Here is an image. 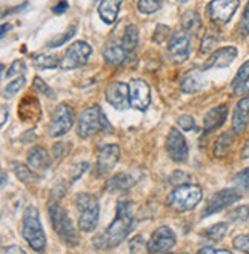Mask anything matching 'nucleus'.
Here are the masks:
<instances>
[{
	"label": "nucleus",
	"mask_w": 249,
	"mask_h": 254,
	"mask_svg": "<svg viewBox=\"0 0 249 254\" xmlns=\"http://www.w3.org/2000/svg\"><path fill=\"white\" fill-rule=\"evenodd\" d=\"M76 25H72L68 31H65L63 34H60L58 37H54L50 43H48V48H58V47H62L63 43H66V42H69L72 37H74V34H76Z\"/></svg>",
	"instance_id": "nucleus-36"
},
{
	"label": "nucleus",
	"mask_w": 249,
	"mask_h": 254,
	"mask_svg": "<svg viewBox=\"0 0 249 254\" xmlns=\"http://www.w3.org/2000/svg\"><path fill=\"white\" fill-rule=\"evenodd\" d=\"M232 245L236 250L249 254V234H240L232 241Z\"/></svg>",
	"instance_id": "nucleus-40"
},
{
	"label": "nucleus",
	"mask_w": 249,
	"mask_h": 254,
	"mask_svg": "<svg viewBox=\"0 0 249 254\" xmlns=\"http://www.w3.org/2000/svg\"><path fill=\"white\" fill-rule=\"evenodd\" d=\"M50 219H51L54 231L66 245L76 247L79 244L77 230L72 225V220L66 214L63 206H60L58 203H50Z\"/></svg>",
	"instance_id": "nucleus-6"
},
{
	"label": "nucleus",
	"mask_w": 249,
	"mask_h": 254,
	"mask_svg": "<svg viewBox=\"0 0 249 254\" xmlns=\"http://www.w3.org/2000/svg\"><path fill=\"white\" fill-rule=\"evenodd\" d=\"M197 254H234V253L228 250H217L212 247H201Z\"/></svg>",
	"instance_id": "nucleus-48"
},
{
	"label": "nucleus",
	"mask_w": 249,
	"mask_h": 254,
	"mask_svg": "<svg viewBox=\"0 0 249 254\" xmlns=\"http://www.w3.org/2000/svg\"><path fill=\"white\" fill-rule=\"evenodd\" d=\"M175 245V234L169 227H160L157 228L149 242H148V251L149 254H160L171 250Z\"/></svg>",
	"instance_id": "nucleus-16"
},
{
	"label": "nucleus",
	"mask_w": 249,
	"mask_h": 254,
	"mask_svg": "<svg viewBox=\"0 0 249 254\" xmlns=\"http://www.w3.org/2000/svg\"><path fill=\"white\" fill-rule=\"evenodd\" d=\"M177 124L179 127L183 129V131H193L196 128V121H194V117L193 116H189V114H183L177 119Z\"/></svg>",
	"instance_id": "nucleus-43"
},
{
	"label": "nucleus",
	"mask_w": 249,
	"mask_h": 254,
	"mask_svg": "<svg viewBox=\"0 0 249 254\" xmlns=\"http://www.w3.org/2000/svg\"><path fill=\"white\" fill-rule=\"evenodd\" d=\"M166 151L169 157L177 163H183L188 160V151H189L188 143H186V139L183 137V134L177 128H171L168 134Z\"/></svg>",
	"instance_id": "nucleus-14"
},
{
	"label": "nucleus",
	"mask_w": 249,
	"mask_h": 254,
	"mask_svg": "<svg viewBox=\"0 0 249 254\" xmlns=\"http://www.w3.org/2000/svg\"><path fill=\"white\" fill-rule=\"evenodd\" d=\"M228 219L231 222H236V223H242L246 222L249 219V206L248 205H240L237 208H234L232 211H229Z\"/></svg>",
	"instance_id": "nucleus-35"
},
{
	"label": "nucleus",
	"mask_w": 249,
	"mask_h": 254,
	"mask_svg": "<svg viewBox=\"0 0 249 254\" xmlns=\"http://www.w3.org/2000/svg\"><path fill=\"white\" fill-rule=\"evenodd\" d=\"M182 26H183V31H186V33H196V31H199L200 26H201L200 14L197 11H194V9H189V11L183 12Z\"/></svg>",
	"instance_id": "nucleus-29"
},
{
	"label": "nucleus",
	"mask_w": 249,
	"mask_h": 254,
	"mask_svg": "<svg viewBox=\"0 0 249 254\" xmlns=\"http://www.w3.org/2000/svg\"><path fill=\"white\" fill-rule=\"evenodd\" d=\"M28 165L33 170H48L51 167V156L43 146H33L28 151Z\"/></svg>",
	"instance_id": "nucleus-22"
},
{
	"label": "nucleus",
	"mask_w": 249,
	"mask_h": 254,
	"mask_svg": "<svg viewBox=\"0 0 249 254\" xmlns=\"http://www.w3.org/2000/svg\"><path fill=\"white\" fill-rule=\"evenodd\" d=\"M239 5L240 0H211L208 11L215 23H228L239 9Z\"/></svg>",
	"instance_id": "nucleus-13"
},
{
	"label": "nucleus",
	"mask_w": 249,
	"mask_h": 254,
	"mask_svg": "<svg viewBox=\"0 0 249 254\" xmlns=\"http://www.w3.org/2000/svg\"><path fill=\"white\" fill-rule=\"evenodd\" d=\"M19 119L25 124H37L42 119V108L40 103L34 96H25L19 103Z\"/></svg>",
	"instance_id": "nucleus-17"
},
{
	"label": "nucleus",
	"mask_w": 249,
	"mask_h": 254,
	"mask_svg": "<svg viewBox=\"0 0 249 254\" xmlns=\"http://www.w3.org/2000/svg\"><path fill=\"white\" fill-rule=\"evenodd\" d=\"M33 86H34L36 91H39L40 94H45V96L50 97V99H54V97H55V93L48 86V83H45V80H43L42 77H39V76L34 77Z\"/></svg>",
	"instance_id": "nucleus-37"
},
{
	"label": "nucleus",
	"mask_w": 249,
	"mask_h": 254,
	"mask_svg": "<svg viewBox=\"0 0 249 254\" xmlns=\"http://www.w3.org/2000/svg\"><path fill=\"white\" fill-rule=\"evenodd\" d=\"M68 8H69V5H68L66 0H60V2H58V3L52 8V12H55V14H63Z\"/></svg>",
	"instance_id": "nucleus-49"
},
{
	"label": "nucleus",
	"mask_w": 249,
	"mask_h": 254,
	"mask_svg": "<svg viewBox=\"0 0 249 254\" xmlns=\"http://www.w3.org/2000/svg\"><path fill=\"white\" fill-rule=\"evenodd\" d=\"M248 121H249V96L243 97L236 105V108H234V113H232L234 132L236 134L243 132L248 125Z\"/></svg>",
	"instance_id": "nucleus-21"
},
{
	"label": "nucleus",
	"mask_w": 249,
	"mask_h": 254,
	"mask_svg": "<svg viewBox=\"0 0 249 254\" xmlns=\"http://www.w3.org/2000/svg\"><path fill=\"white\" fill-rule=\"evenodd\" d=\"M6 116H8V110L6 107H2V125H5L6 122Z\"/></svg>",
	"instance_id": "nucleus-55"
},
{
	"label": "nucleus",
	"mask_w": 249,
	"mask_h": 254,
	"mask_svg": "<svg viewBox=\"0 0 249 254\" xmlns=\"http://www.w3.org/2000/svg\"><path fill=\"white\" fill-rule=\"evenodd\" d=\"M88 168H90V163H88V162L76 163V165L72 167V170H71V181H72V182L79 181V179L86 173V170H88Z\"/></svg>",
	"instance_id": "nucleus-42"
},
{
	"label": "nucleus",
	"mask_w": 249,
	"mask_h": 254,
	"mask_svg": "<svg viewBox=\"0 0 249 254\" xmlns=\"http://www.w3.org/2000/svg\"><path fill=\"white\" fill-rule=\"evenodd\" d=\"M91 54H93L91 45L83 40H77L69 45V48L66 50L62 62H60V68L65 71H69V69L85 66L88 64V61H90Z\"/></svg>",
	"instance_id": "nucleus-8"
},
{
	"label": "nucleus",
	"mask_w": 249,
	"mask_h": 254,
	"mask_svg": "<svg viewBox=\"0 0 249 254\" xmlns=\"http://www.w3.org/2000/svg\"><path fill=\"white\" fill-rule=\"evenodd\" d=\"M217 37L215 36H211V34H208V36H204L203 37V40H201V47H200V53L201 54H208L209 51H212L215 47H217Z\"/></svg>",
	"instance_id": "nucleus-41"
},
{
	"label": "nucleus",
	"mask_w": 249,
	"mask_h": 254,
	"mask_svg": "<svg viewBox=\"0 0 249 254\" xmlns=\"http://www.w3.org/2000/svg\"><path fill=\"white\" fill-rule=\"evenodd\" d=\"M3 254H26V251H23L20 247L17 245H11V247H6L3 250Z\"/></svg>",
	"instance_id": "nucleus-50"
},
{
	"label": "nucleus",
	"mask_w": 249,
	"mask_h": 254,
	"mask_svg": "<svg viewBox=\"0 0 249 254\" xmlns=\"http://www.w3.org/2000/svg\"><path fill=\"white\" fill-rule=\"evenodd\" d=\"M76 121V113L74 108L68 103H60L57 105V108L54 110L52 116H51V122L48 127L50 136L51 137H62L72 128Z\"/></svg>",
	"instance_id": "nucleus-7"
},
{
	"label": "nucleus",
	"mask_w": 249,
	"mask_h": 254,
	"mask_svg": "<svg viewBox=\"0 0 249 254\" xmlns=\"http://www.w3.org/2000/svg\"><path fill=\"white\" fill-rule=\"evenodd\" d=\"M22 236L36 253L42 254L45 253L47 248V234L45 230L42 227L40 222V214L39 210L34 205H29L25 208L23 211V219H22Z\"/></svg>",
	"instance_id": "nucleus-2"
},
{
	"label": "nucleus",
	"mask_w": 249,
	"mask_h": 254,
	"mask_svg": "<svg viewBox=\"0 0 249 254\" xmlns=\"http://www.w3.org/2000/svg\"><path fill=\"white\" fill-rule=\"evenodd\" d=\"M237 59V48L234 47H223L218 48L211 54V57L203 65V69H211V68H226Z\"/></svg>",
	"instance_id": "nucleus-18"
},
{
	"label": "nucleus",
	"mask_w": 249,
	"mask_h": 254,
	"mask_svg": "<svg viewBox=\"0 0 249 254\" xmlns=\"http://www.w3.org/2000/svg\"><path fill=\"white\" fill-rule=\"evenodd\" d=\"M163 6V0H139L137 3V9L142 14H154L155 11H158Z\"/></svg>",
	"instance_id": "nucleus-32"
},
{
	"label": "nucleus",
	"mask_w": 249,
	"mask_h": 254,
	"mask_svg": "<svg viewBox=\"0 0 249 254\" xmlns=\"http://www.w3.org/2000/svg\"><path fill=\"white\" fill-rule=\"evenodd\" d=\"M232 145H234V131H226L220 134V136L217 137V140L214 142L212 153L217 159H222L229 153Z\"/></svg>",
	"instance_id": "nucleus-26"
},
{
	"label": "nucleus",
	"mask_w": 249,
	"mask_h": 254,
	"mask_svg": "<svg viewBox=\"0 0 249 254\" xmlns=\"http://www.w3.org/2000/svg\"><path fill=\"white\" fill-rule=\"evenodd\" d=\"M129 102L131 107L139 110V111H146L151 105V88L148 82L143 79H133L129 82Z\"/></svg>",
	"instance_id": "nucleus-11"
},
{
	"label": "nucleus",
	"mask_w": 249,
	"mask_h": 254,
	"mask_svg": "<svg viewBox=\"0 0 249 254\" xmlns=\"http://www.w3.org/2000/svg\"><path fill=\"white\" fill-rule=\"evenodd\" d=\"M236 185L240 190H249V168H245L236 176Z\"/></svg>",
	"instance_id": "nucleus-45"
},
{
	"label": "nucleus",
	"mask_w": 249,
	"mask_h": 254,
	"mask_svg": "<svg viewBox=\"0 0 249 254\" xmlns=\"http://www.w3.org/2000/svg\"><path fill=\"white\" fill-rule=\"evenodd\" d=\"M9 29H11V25H6V23L2 25V37L6 34V31H9Z\"/></svg>",
	"instance_id": "nucleus-56"
},
{
	"label": "nucleus",
	"mask_w": 249,
	"mask_h": 254,
	"mask_svg": "<svg viewBox=\"0 0 249 254\" xmlns=\"http://www.w3.org/2000/svg\"><path fill=\"white\" fill-rule=\"evenodd\" d=\"M128 53L125 51V48L119 43H111L103 50V59L108 65L117 66V65H122L126 59H128Z\"/></svg>",
	"instance_id": "nucleus-25"
},
{
	"label": "nucleus",
	"mask_w": 249,
	"mask_h": 254,
	"mask_svg": "<svg viewBox=\"0 0 249 254\" xmlns=\"http://www.w3.org/2000/svg\"><path fill=\"white\" fill-rule=\"evenodd\" d=\"M228 223H225V222H220V223H215V225H212V227H209L208 230H204L203 231V234L206 236V237H209L211 241H222V239L226 236V233H228Z\"/></svg>",
	"instance_id": "nucleus-31"
},
{
	"label": "nucleus",
	"mask_w": 249,
	"mask_h": 254,
	"mask_svg": "<svg viewBox=\"0 0 249 254\" xmlns=\"http://www.w3.org/2000/svg\"><path fill=\"white\" fill-rule=\"evenodd\" d=\"M123 0H100L99 3V16L105 23L111 25L119 17Z\"/></svg>",
	"instance_id": "nucleus-23"
},
{
	"label": "nucleus",
	"mask_w": 249,
	"mask_h": 254,
	"mask_svg": "<svg viewBox=\"0 0 249 254\" xmlns=\"http://www.w3.org/2000/svg\"><path fill=\"white\" fill-rule=\"evenodd\" d=\"M169 36V28L165 26V25H158L157 29H155V33H154V40L157 43H163Z\"/></svg>",
	"instance_id": "nucleus-47"
},
{
	"label": "nucleus",
	"mask_w": 249,
	"mask_h": 254,
	"mask_svg": "<svg viewBox=\"0 0 249 254\" xmlns=\"http://www.w3.org/2000/svg\"><path fill=\"white\" fill-rule=\"evenodd\" d=\"M168 51L174 62L182 64L188 61L189 54H191V36H189V33L183 31V29L175 31L169 39Z\"/></svg>",
	"instance_id": "nucleus-10"
},
{
	"label": "nucleus",
	"mask_w": 249,
	"mask_h": 254,
	"mask_svg": "<svg viewBox=\"0 0 249 254\" xmlns=\"http://www.w3.org/2000/svg\"><path fill=\"white\" fill-rule=\"evenodd\" d=\"M25 85H26V79H25L23 76H20V77H17V79H14L12 82H9V83L5 86V89H3V99H11V97H14Z\"/></svg>",
	"instance_id": "nucleus-33"
},
{
	"label": "nucleus",
	"mask_w": 249,
	"mask_h": 254,
	"mask_svg": "<svg viewBox=\"0 0 249 254\" xmlns=\"http://www.w3.org/2000/svg\"><path fill=\"white\" fill-rule=\"evenodd\" d=\"M74 202L79 214V228L85 233L94 231L97 228L100 216V206L97 197L88 192H79Z\"/></svg>",
	"instance_id": "nucleus-4"
},
{
	"label": "nucleus",
	"mask_w": 249,
	"mask_h": 254,
	"mask_svg": "<svg viewBox=\"0 0 249 254\" xmlns=\"http://www.w3.org/2000/svg\"><path fill=\"white\" fill-rule=\"evenodd\" d=\"M129 253L131 254H149L148 251V244L145 242L142 234H137L131 239L129 242Z\"/></svg>",
	"instance_id": "nucleus-34"
},
{
	"label": "nucleus",
	"mask_w": 249,
	"mask_h": 254,
	"mask_svg": "<svg viewBox=\"0 0 249 254\" xmlns=\"http://www.w3.org/2000/svg\"><path fill=\"white\" fill-rule=\"evenodd\" d=\"M133 202L120 200L115 206V217L109 223V227L94 239L96 248H112L129 236L134 228V214H133Z\"/></svg>",
	"instance_id": "nucleus-1"
},
{
	"label": "nucleus",
	"mask_w": 249,
	"mask_h": 254,
	"mask_svg": "<svg viewBox=\"0 0 249 254\" xmlns=\"http://www.w3.org/2000/svg\"><path fill=\"white\" fill-rule=\"evenodd\" d=\"M60 59L52 54H36L33 57V64L39 69H54L57 66H60Z\"/></svg>",
	"instance_id": "nucleus-30"
},
{
	"label": "nucleus",
	"mask_w": 249,
	"mask_h": 254,
	"mask_svg": "<svg viewBox=\"0 0 249 254\" xmlns=\"http://www.w3.org/2000/svg\"><path fill=\"white\" fill-rule=\"evenodd\" d=\"M140 176L142 173H133V171H123V173H119L115 174L114 177L108 179L106 182V190L111 191V192H115V191H126L129 190L131 187H134L139 181H140Z\"/></svg>",
	"instance_id": "nucleus-19"
},
{
	"label": "nucleus",
	"mask_w": 249,
	"mask_h": 254,
	"mask_svg": "<svg viewBox=\"0 0 249 254\" xmlns=\"http://www.w3.org/2000/svg\"><path fill=\"white\" fill-rule=\"evenodd\" d=\"M189 181V174H186L185 171H174L169 177V182L172 185H186V182Z\"/></svg>",
	"instance_id": "nucleus-44"
},
{
	"label": "nucleus",
	"mask_w": 249,
	"mask_h": 254,
	"mask_svg": "<svg viewBox=\"0 0 249 254\" xmlns=\"http://www.w3.org/2000/svg\"><path fill=\"white\" fill-rule=\"evenodd\" d=\"M26 5H28V2H25V3H22V5H19V6H16V8H12V9H9V11H5V12H3V17L6 16V14H12V12L22 11L23 8H26Z\"/></svg>",
	"instance_id": "nucleus-53"
},
{
	"label": "nucleus",
	"mask_w": 249,
	"mask_h": 254,
	"mask_svg": "<svg viewBox=\"0 0 249 254\" xmlns=\"http://www.w3.org/2000/svg\"><path fill=\"white\" fill-rule=\"evenodd\" d=\"M25 71H26V65H25V62L22 61V59H17V61H14V62L11 64V66H9L8 72H6V77H14V76L20 77V74L23 76V72H25Z\"/></svg>",
	"instance_id": "nucleus-39"
},
{
	"label": "nucleus",
	"mask_w": 249,
	"mask_h": 254,
	"mask_svg": "<svg viewBox=\"0 0 249 254\" xmlns=\"http://www.w3.org/2000/svg\"><path fill=\"white\" fill-rule=\"evenodd\" d=\"M242 159H249V140L245 143V146L242 149Z\"/></svg>",
	"instance_id": "nucleus-54"
},
{
	"label": "nucleus",
	"mask_w": 249,
	"mask_h": 254,
	"mask_svg": "<svg viewBox=\"0 0 249 254\" xmlns=\"http://www.w3.org/2000/svg\"><path fill=\"white\" fill-rule=\"evenodd\" d=\"M248 80H249V61L245 62L240 66V69L237 71L236 77H234V80H232V88H236V86H239V85H242V83H245Z\"/></svg>",
	"instance_id": "nucleus-38"
},
{
	"label": "nucleus",
	"mask_w": 249,
	"mask_h": 254,
	"mask_svg": "<svg viewBox=\"0 0 249 254\" xmlns=\"http://www.w3.org/2000/svg\"><path fill=\"white\" fill-rule=\"evenodd\" d=\"M239 31L242 36L248 37L249 36V8L245 9L243 16L240 19V23H239Z\"/></svg>",
	"instance_id": "nucleus-46"
},
{
	"label": "nucleus",
	"mask_w": 249,
	"mask_h": 254,
	"mask_svg": "<svg viewBox=\"0 0 249 254\" xmlns=\"http://www.w3.org/2000/svg\"><path fill=\"white\" fill-rule=\"evenodd\" d=\"M234 93L236 94H249V80L234 88Z\"/></svg>",
	"instance_id": "nucleus-51"
},
{
	"label": "nucleus",
	"mask_w": 249,
	"mask_h": 254,
	"mask_svg": "<svg viewBox=\"0 0 249 254\" xmlns=\"http://www.w3.org/2000/svg\"><path fill=\"white\" fill-rule=\"evenodd\" d=\"M11 168H12L14 174L17 176V179H19L20 182L33 184V182H37L39 181V176L33 171L31 167L23 165V163H19V162H12L11 163Z\"/></svg>",
	"instance_id": "nucleus-27"
},
{
	"label": "nucleus",
	"mask_w": 249,
	"mask_h": 254,
	"mask_svg": "<svg viewBox=\"0 0 249 254\" xmlns=\"http://www.w3.org/2000/svg\"><path fill=\"white\" fill-rule=\"evenodd\" d=\"M228 119V107L225 103L217 105L212 110H209L203 119V128L206 132H211L217 128H220Z\"/></svg>",
	"instance_id": "nucleus-20"
},
{
	"label": "nucleus",
	"mask_w": 249,
	"mask_h": 254,
	"mask_svg": "<svg viewBox=\"0 0 249 254\" xmlns=\"http://www.w3.org/2000/svg\"><path fill=\"white\" fill-rule=\"evenodd\" d=\"M240 197H242V194L234 188H225V190L217 191L215 194H212V197L208 200L206 206H204V210L201 213V219H206L212 214H217L226 210L228 206H231L234 202H237Z\"/></svg>",
	"instance_id": "nucleus-9"
},
{
	"label": "nucleus",
	"mask_w": 249,
	"mask_h": 254,
	"mask_svg": "<svg viewBox=\"0 0 249 254\" xmlns=\"http://www.w3.org/2000/svg\"><path fill=\"white\" fill-rule=\"evenodd\" d=\"M180 88L183 93H199L204 88V80L201 77L200 69H189L180 80Z\"/></svg>",
	"instance_id": "nucleus-24"
},
{
	"label": "nucleus",
	"mask_w": 249,
	"mask_h": 254,
	"mask_svg": "<svg viewBox=\"0 0 249 254\" xmlns=\"http://www.w3.org/2000/svg\"><path fill=\"white\" fill-rule=\"evenodd\" d=\"M203 197L201 188L193 184L180 185L175 190H172L168 197H166V205L171 206L175 211H191L200 203Z\"/></svg>",
	"instance_id": "nucleus-5"
},
{
	"label": "nucleus",
	"mask_w": 249,
	"mask_h": 254,
	"mask_svg": "<svg viewBox=\"0 0 249 254\" xmlns=\"http://www.w3.org/2000/svg\"><path fill=\"white\" fill-rule=\"evenodd\" d=\"M120 45L125 48V51H126L128 54H129V53H133V51L137 48V45H139V29H137L136 25H129V26H126Z\"/></svg>",
	"instance_id": "nucleus-28"
},
{
	"label": "nucleus",
	"mask_w": 249,
	"mask_h": 254,
	"mask_svg": "<svg viewBox=\"0 0 249 254\" xmlns=\"http://www.w3.org/2000/svg\"><path fill=\"white\" fill-rule=\"evenodd\" d=\"M63 146H65L63 143H57V145H54V157H55V159H60V157L65 154V151L62 149Z\"/></svg>",
	"instance_id": "nucleus-52"
},
{
	"label": "nucleus",
	"mask_w": 249,
	"mask_h": 254,
	"mask_svg": "<svg viewBox=\"0 0 249 254\" xmlns=\"http://www.w3.org/2000/svg\"><path fill=\"white\" fill-rule=\"evenodd\" d=\"M105 99L109 105L119 111L128 110L131 107L129 102V85L123 82H112L105 89Z\"/></svg>",
	"instance_id": "nucleus-12"
},
{
	"label": "nucleus",
	"mask_w": 249,
	"mask_h": 254,
	"mask_svg": "<svg viewBox=\"0 0 249 254\" xmlns=\"http://www.w3.org/2000/svg\"><path fill=\"white\" fill-rule=\"evenodd\" d=\"M166 254H172V253H166Z\"/></svg>",
	"instance_id": "nucleus-57"
},
{
	"label": "nucleus",
	"mask_w": 249,
	"mask_h": 254,
	"mask_svg": "<svg viewBox=\"0 0 249 254\" xmlns=\"http://www.w3.org/2000/svg\"><path fill=\"white\" fill-rule=\"evenodd\" d=\"M120 160V148L117 145H105L100 148L99 156H97V174L99 176H106L109 174L115 165Z\"/></svg>",
	"instance_id": "nucleus-15"
},
{
	"label": "nucleus",
	"mask_w": 249,
	"mask_h": 254,
	"mask_svg": "<svg viewBox=\"0 0 249 254\" xmlns=\"http://www.w3.org/2000/svg\"><path fill=\"white\" fill-rule=\"evenodd\" d=\"M100 131H111V125L105 113L99 105L88 107L82 111L77 122V136L82 139H88Z\"/></svg>",
	"instance_id": "nucleus-3"
}]
</instances>
